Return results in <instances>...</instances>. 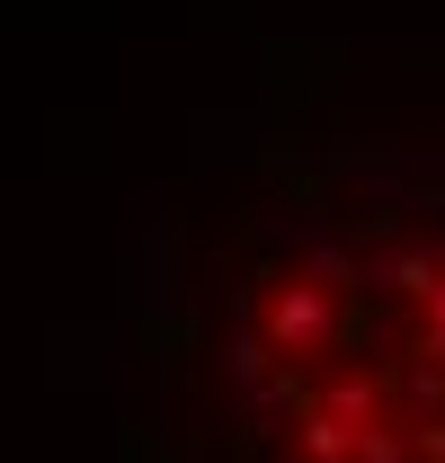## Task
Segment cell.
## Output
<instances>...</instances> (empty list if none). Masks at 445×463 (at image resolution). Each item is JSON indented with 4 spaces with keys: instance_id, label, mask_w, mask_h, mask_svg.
I'll use <instances>...</instances> for the list:
<instances>
[{
    "instance_id": "obj_4",
    "label": "cell",
    "mask_w": 445,
    "mask_h": 463,
    "mask_svg": "<svg viewBox=\"0 0 445 463\" xmlns=\"http://www.w3.org/2000/svg\"><path fill=\"white\" fill-rule=\"evenodd\" d=\"M303 277H321V286H365V259H356L347 241H303Z\"/></svg>"
},
{
    "instance_id": "obj_6",
    "label": "cell",
    "mask_w": 445,
    "mask_h": 463,
    "mask_svg": "<svg viewBox=\"0 0 445 463\" xmlns=\"http://www.w3.org/2000/svg\"><path fill=\"white\" fill-rule=\"evenodd\" d=\"M410 356H428V365H445V277H437V294H428V330L410 339Z\"/></svg>"
},
{
    "instance_id": "obj_3",
    "label": "cell",
    "mask_w": 445,
    "mask_h": 463,
    "mask_svg": "<svg viewBox=\"0 0 445 463\" xmlns=\"http://www.w3.org/2000/svg\"><path fill=\"white\" fill-rule=\"evenodd\" d=\"M321 410H338L347 428H383V383H374V374H330Z\"/></svg>"
},
{
    "instance_id": "obj_2",
    "label": "cell",
    "mask_w": 445,
    "mask_h": 463,
    "mask_svg": "<svg viewBox=\"0 0 445 463\" xmlns=\"http://www.w3.org/2000/svg\"><path fill=\"white\" fill-rule=\"evenodd\" d=\"M437 277H445V259H437V250H392V259H374V268H365V286L410 294V303H428V294H437Z\"/></svg>"
},
{
    "instance_id": "obj_1",
    "label": "cell",
    "mask_w": 445,
    "mask_h": 463,
    "mask_svg": "<svg viewBox=\"0 0 445 463\" xmlns=\"http://www.w3.org/2000/svg\"><path fill=\"white\" fill-rule=\"evenodd\" d=\"M268 339L285 347V356H312V347L338 339V286H321V277H294V286L268 303Z\"/></svg>"
},
{
    "instance_id": "obj_5",
    "label": "cell",
    "mask_w": 445,
    "mask_h": 463,
    "mask_svg": "<svg viewBox=\"0 0 445 463\" xmlns=\"http://www.w3.org/2000/svg\"><path fill=\"white\" fill-rule=\"evenodd\" d=\"M356 463H428V455H419V428H365Z\"/></svg>"
}]
</instances>
